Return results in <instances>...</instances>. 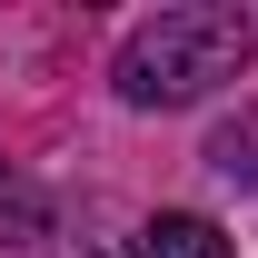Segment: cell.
<instances>
[{
	"label": "cell",
	"mask_w": 258,
	"mask_h": 258,
	"mask_svg": "<svg viewBox=\"0 0 258 258\" xmlns=\"http://www.w3.org/2000/svg\"><path fill=\"white\" fill-rule=\"evenodd\" d=\"M129 258H238V248L219 238V219L169 209V219H149V228H139V248H129Z\"/></svg>",
	"instance_id": "cell-2"
},
{
	"label": "cell",
	"mask_w": 258,
	"mask_h": 258,
	"mask_svg": "<svg viewBox=\"0 0 258 258\" xmlns=\"http://www.w3.org/2000/svg\"><path fill=\"white\" fill-rule=\"evenodd\" d=\"M248 50H258V30H248V10H238V0L159 10V20H139L129 50H119V99H129V109H179V99L238 80Z\"/></svg>",
	"instance_id": "cell-1"
}]
</instances>
